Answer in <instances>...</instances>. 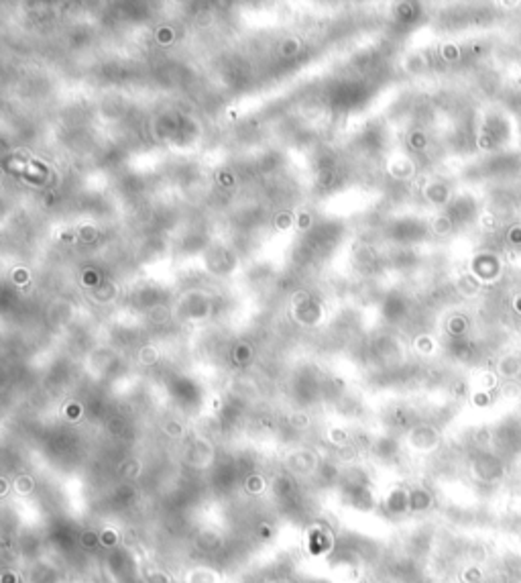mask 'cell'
I'll list each match as a JSON object with an SVG mask.
<instances>
[{
    "label": "cell",
    "mask_w": 521,
    "mask_h": 583,
    "mask_svg": "<svg viewBox=\"0 0 521 583\" xmlns=\"http://www.w3.org/2000/svg\"><path fill=\"white\" fill-rule=\"evenodd\" d=\"M513 308H515V312L521 314V294H517V296L513 298Z\"/></svg>",
    "instance_id": "cell-3"
},
{
    "label": "cell",
    "mask_w": 521,
    "mask_h": 583,
    "mask_svg": "<svg viewBox=\"0 0 521 583\" xmlns=\"http://www.w3.org/2000/svg\"><path fill=\"white\" fill-rule=\"evenodd\" d=\"M480 227L482 229H487V231H495L497 227H499V221H497V216L493 214V212H485V214H480Z\"/></svg>",
    "instance_id": "cell-1"
},
{
    "label": "cell",
    "mask_w": 521,
    "mask_h": 583,
    "mask_svg": "<svg viewBox=\"0 0 521 583\" xmlns=\"http://www.w3.org/2000/svg\"><path fill=\"white\" fill-rule=\"evenodd\" d=\"M507 241H509L511 245H521V225H515V227L509 229V233H507Z\"/></svg>",
    "instance_id": "cell-2"
}]
</instances>
